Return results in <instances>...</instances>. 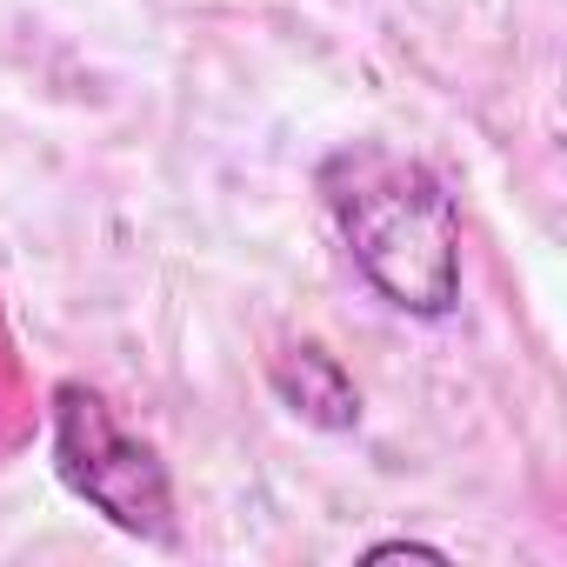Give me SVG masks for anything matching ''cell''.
I'll return each mask as SVG.
<instances>
[{"label":"cell","instance_id":"obj_1","mask_svg":"<svg viewBox=\"0 0 567 567\" xmlns=\"http://www.w3.org/2000/svg\"><path fill=\"white\" fill-rule=\"evenodd\" d=\"M321 200L361 280L401 315L441 321L461 301V207L441 174L381 141H348L321 161Z\"/></svg>","mask_w":567,"mask_h":567},{"label":"cell","instance_id":"obj_2","mask_svg":"<svg viewBox=\"0 0 567 567\" xmlns=\"http://www.w3.org/2000/svg\"><path fill=\"white\" fill-rule=\"evenodd\" d=\"M54 467H61V481H68L94 514H107L121 534L161 540V547L181 534L167 461H161L87 381H61V388H54Z\"/></svg>","mask_w":567,"mask_h":567},{"label":"cell","instance_id":"obj_3","mask_svg":"<svg viewBox=\"0 0 567 567\" xmlns=\"http://www.w3.org/2000/svg\"><path fill=\"white\" fill-rule=\"evenodd\" d=\"M267 381H274V394L288 401L301 421H315V427H328V434L361 427V388H354V374L341 368V354H328L321 341L280 348V354L267 361Z\"/></svg>","mask_w":567,"mask_h":567},{"label":"cell","instance_id":"obj_4","mask_svg":"<svg viewBox=\"0 0 567 567\" xmlns=\"http://www.w3.org/2000/svg\"><path fill=\"white\" fill-rule=\"evenodd\" d=\"M454 560L447 547H427V540H381V547H368V560Z\"/></svg>","mask_w":567,"mask_h":567}]
</instances>
